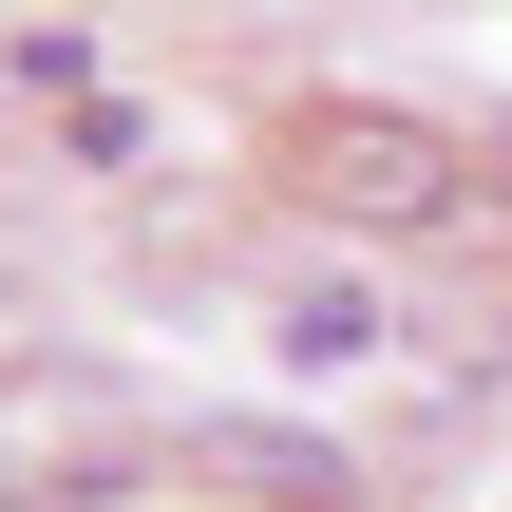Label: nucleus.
Instances as JSON below:
<instances>
[{
	"mask_svg": "<svg viewBox=\"0 0 512 512\" xmlns=\"http://www.w3.org/2000/svg\"><path fill=\"white\" fill-rule=\"evenodd\" d=\"M0 76H19V95H76V76H95V38H76V19H38V38H0Z\"/></svg>",
	"mask_w": 512,
	"mask_h": 512,
	"instance_id": "7ed1b4c3",
	"label": "nucleus"
},
{
	"mask_svg": "<svg viewBox=\"0 0 512 512\" xmlns=\"http://www.w3.org/2000/svg\"><path fill=\"white\" fill-rule=\"evenodd\" d=\"M285 361H380V304L361 285H285Z\"/></svg>",
	"mask_w": 512,
	"mask_h": 512,
	"instance_id": "f03ea898",
	"label": "nucleus"
},
{
	"mask_svg": "<svg viewBox=\"0 0 512 512\" xmlns=\"http://www.w3.org/2000/svg\"><path fill=\"white\" fill-rule=\"evenodd\" d=\"M304 171H323V209H342V228H437V209H456V152H437L418 114H323V133H304Z\"/></svg>",
	"mask_w": 512,
	"mask_h": 512,
	"instance_id": "f257e3e1",
	"label": "nucleus"
}]
</instances>
